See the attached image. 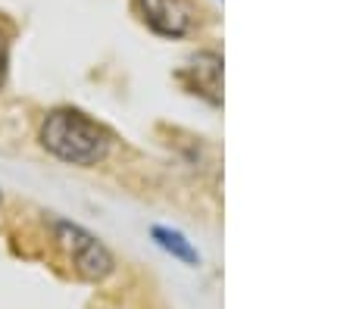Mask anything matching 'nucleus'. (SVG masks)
I'll use <instances>...</instances> for the list:
<instances>
[{
    "instance_id": "nucleus-3",
    "label": "nucleus",
    "mask_w": 353,
    "mask_h": 309,
    "mask_svg": "<svg viewBox=\"0 0 353 309\" xmlns=\"http://www.w3.org/2000/svg\"><path fill=\"white\" fill-rule=\"evenodd\" d=\"M138 13L157 34L181 38L191 28V13L185 0H138Z\"/></svg>"
},
{
    "instance_id": "nucleus-6",
    "label": "nucleus",
    "mask_w": 353,
    "mask_h": 309,
    "mask_svg": "<svg viewBox=\"0 0 353 309\" xmlns=\"http://www.w3.org/2000/svg\"><path fill=\"white\" fill-rule=\"evenodd\" d=\"M7 66H10V41H7V34L0 32V87L7 81Z\"/></svg>"
},
{
    "instance_id": "nucleus-2",
    "label": "nucleus",
    "mask_w": 353,
    "mask_h": 309,
    "mask_svg": "<svg viewBox=\"0 0 353 309\" xmlns=\"http://www.w3.org/2000/svg\"><path fill=\"white\" fill-rule=\"evenodd\" d=\"M57 235H60L63 247L72 253V259H75V266H79L81 275H88V278H103L110 269H113V259H110V253L100 247V244L94 241L91 235H85L81 228L60 222V225H57Z\"/></svg>"
},
{
    "instance_id": "nucleus-4",
    "label": "nucleus",
    "mask_w": 353,
    "mask_h": 309,
    "mask_svg": "<svg viewBox=\"0 0 353 309\" xmlns=\"http://www.w3.org/2000/svg\"><path fill=\"white\" fill-rule=\"evenodd\" d=\"M191 72L200 75V81H197L200 94H207L213 103H219V94H216V91H219V72H222L219 56H213V54L197 56V60H194V66H191Z\"/></svg>"
},
{
    "instance_id": "nucleus-5",
    "label": "nucleus",
    "mask_w": 353,
    "mask_h": 309,
    "mask_svg": "<svg viewBox=\"0 0 353 309\" xmlns=\"http://www.w3.org/2000/svg\"><path fill=\"white\" fill-rule=\"evenodd\" d=\"M154 237L163 244L166 250H172L175 256H181V259H188V262H194L197 256H194V250L188 247L185 241H181V235H175V231H166V228H154Z\"/></svg>"
},
{
    "instance_id": "nucleus-1",
    "label": "nucleus",
    "mask_w": 353,
    "mask_h": 309,
    "mask_svg": "<svg viewBox=\"0 0 353 309\" xmlns=\"http://www.w3.org/2000/svg\"><path fill=\"white\" fill-rule=\"evenodd\" d=\"M41 144L72 166H97L110 150V135L79 109H54L41 125Z\"/></svg>"
}]
</instances>
